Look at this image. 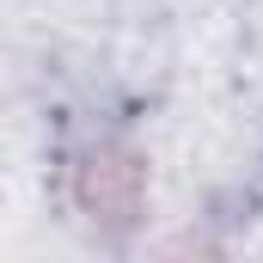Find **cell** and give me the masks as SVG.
<instances>
[{
    "label": "cell",
    "mask_w": 263,
    "mask_h": 263,
    "mask_svg": "<svg viewBox=\"0 0 263 263\" xmlns=\"http://www.w3.org/2000/svg\"><path fill=\"white\" fill-rule=\"evenodd\" d=\"M73 208L104 233H129L147 208V159L129 141H98L73 165Z\"/></svg>",
    "instance_id": "cell-1"
}]
</instances>
